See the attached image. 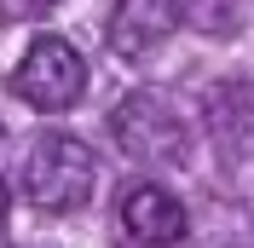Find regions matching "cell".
Masks as SVG:
<instances>
[{"label":"cell","mask_w":254,"mask_h":248,"mask_svg":"<svg viewBox=\"0 0 254 248\" xmlns=\"http://www.w3.org/2000/svg\"><path fill=\"white\" fill-rule=\"evenodd\" d=\"M93 185H98V162H93V150L75 133H41L29 144L23 196L41 214H75V208H87L93 202Z\"/></svg>","instance_id":"1"},{"label":"cell","mask_w":254,"mask_h":248,"mask_svg":"<svg viewBox=\"0 0 254 248\" xmlns=\"http://www.w3.org/2000/svg\"><path fill=\"white\" fill-rule=\"evenodd\" d=\"M110 133L122 144V156H133L144 168H179L185 150H190V127H185V116L174 110L168 93H127Z\"/></svg>","instance_id":"2"},{"label":"cell","mask_w":254,"mask_h":248,"mask_svg":"<svg viewBox=\"0 0 254 248\" xmlns=\"http://www.w3.org/2000/svg\"><path fill=\"white\" fill-rule=\"evenodd\" d=\"M12 93L29 110H47V116L69 110L87 93V63H81V52L64 35H35L23 47V58H17V69H12Z\"/></svg>","instance_id":"3"},{"label":"cell","mask_w":254,"mask_h":248,"mask_svg":"<svg viewBox=\"0 0 254 248\" xmlns=\"http://www.w3.org/2000/svg\"><path fill=\"white\" fill-rule=\"evenodd\" d=\"M122 231H127V243H139V248H179L185 231H190V214L168 185L139 179V185L122 190Z\"/></svg>","instance_id":"4"},{"label":"cell","mask_w":254,"mask_h":248,"mask_svg":"<svg viewBox=\"0 0 254 248\" xmlns=\"http://www.w3.org/2000/svg\"><path fill=\"white\" fill-rule=\"evenodd\" d=\"M179 29V0H116L110 12V52L122 63H144Z\"/></svg>","instance_id":"5"},{"label":"cell","mask_w":254,"mask_h":248,"mask_svg":"<svg viewBox=\"0 0 254 248\" xmlns=\"http://www.w3.org/2000/svg\"><path fill=\"white\" fill-rule=\"evenodd\" d=\"M6 208H12V185L0 179V225H6Z\"/></svg>","instance_id":"6"}]
</instances>
